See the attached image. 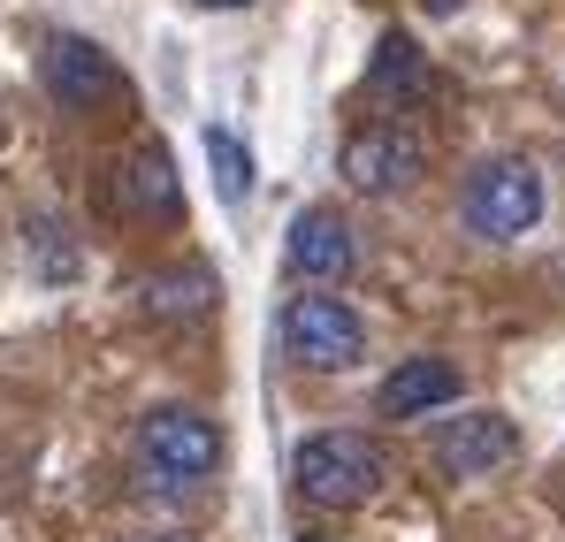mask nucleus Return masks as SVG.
Wrapping results in <instances>:
<instances>
[{
	"label": "nucleus",
	"mask_w": 565,
	"mask_h": 542,
	"mask_svg": "<svg viewBox=\"0 0 565 542\" xmlns=\"http://www.w3.org/2000/svg\"><path fill=\"white\" fill-rule=\"evenodd\" d=\"M282 268L298 275V283H313V290H329V283H344V275L360 268V245H352V222L337 214V206H306L290 230H282Z\"/></svg>",
	"instance_id": "7"
},
{
	"label": "nucleus",
	"mask_w": 565,
	"mask_h": 542,
	"mask_svg": "<svg viewBox=\"0 0 565 542\" xmlns=\"http://www.w3.org/2000/svg\"><path fill=\"white\" fill-rule=\"evenodd\" d=\"M428 85V54L405 39V31H382L375 39V62H367V92H382V99H405V92Z\"/></svg>",
	"instance_id": "13"
},
{
	"label": "nucleus",
	"mask_w": 565,
	"mask_h": 542,
	"mask_svg": "<svg viewBox=\"0 0 565 542\" xmlns=\"http://www.w3.org/2000/svg\"><path fill=\"white\" fill-rule=\"evenodd\" d=\"M512 458H520V428L504 413H459V421L436 428V466L451 481H481V474H497Z\"/></svg>",
	"instance_id": "8"
},
{
	"label": "nucleus",
	"mask_w": 565,
	"mask_h": 542,
	"mask_svg": "<svg viewBox=\"0 0 565 542\" xmlns=\"http://www.w3.org/2000/svg\"><path fill=\"white\" fill-rule=\"evenodd\" d=\"M23 268H31L39 290H70L85 275V245H77L70 214H46V206L23 214Z\"/></svg>",
	"instance_id": "11"
},
{
	"label": "nucleus",
	"mask_w": 565,
	"mask_h": 542,
	"mask_svg": "<svg viewBox=\"0 0 565 542\" xmlns=\"http://www.w3.org/2000/svg\"><path fill=\"white\" fill-rule=\"evenodd\" d=\"M0 146H8V123H0Z\"/></svg>",
	"instance_id": "17"
},
{
	"label": "nucleus",
	"mask_w": 565,
	"mask_h": 542,
	"mask_svg": "<svg viewBox=\"0 0 565 542\" xmlns=\"http://www.w3.org/2000/svg\"><path fill=\"white\" fill-rule=\"evenodd\" d=\"M138 306L153 313V321H199L206 306H214V275L206 268H161L138 283Z\"/></svg>",
	"instance_id": "12"
},
{
	"label": "nucleus",
	"mask_w": 565,
	"mask_h": 542,
	"mask_svg": "<svg viewBox=\"0 0 565 542\" xmlns=\"http://www.w3.org/2000/svg\"><path fill=\"white\" fill-rule=\"evenodd\" d=\"M39 85L54 92L70 115H115V107H130V77H122V62L85 39V31H54L46 46H39Z\"/></svg>",
	"instance_id": "4"
},
{
	"label": "nucleus",
	"mask_w": 565,
	"mask_h": 542,
	"mask_svg": "<svg viewBox=\"0 0 565 542\" xmlns=\"http://www.w3.org/2000/svg\"><path fill=\"white\" fill-rule=\"evenodd\" d=\"M282 352L313 374H344V366L367 360V321L352 298H329V290H306L282 306Z\"/></svg>",
	"instance_id": "5"
},
{
	"label": "nucleus",
	"mask_w": 565,
	"mask_h": 542,
	"mask_svg": "<svg viewBox=\"0 0 565 542\" xmlns=\"http://www.w3.org/2000/svg\"><path fill=\"white\" fill-rule=\"evenodd\" d=\"M290 481L306 504H329V512H360L375 504L382 481H390V451L360 428H321L290 451Z\"/></svg>",
	"instance_id": "1"
},
{
	"label": "nucleus",
	"mask_w": 565,
	"mask_h": 542,
	"mask_svg": "<svg viewBox=\"0 0 565 542\" xmlns=\"http://www.w3.org/2000/svg\"><path fill=\"white\" fill-rule=\"evenodd\" d=\"M138 466L153 489H199L222 466V428L199 405H153L138 421Z\"/></svg>",
	"instance_id": "3"
},
{
	"label": "nucleus",
	"mask_w": 565,
	"mask_h": 542,
	"mask_svg": "<svg viewBox=\"0 0 565 542\" xmlns=\"http://www.w3.org/2000/svg\"><path fill=\"white\" fill-rule=\"evenodd\" d=\"M459 366L436 360V352H420V360H397L390 374H382L375 390V413L382 421H420V413H444V405H459Z\"/></svg>",
	"instance_id": "10"
},
{
	"label": "nucleus",
	"mask_w": 565,
	"mask_h": 542,
	"mask_svg": "<svg viewBox=\"0 0 565 542\" xmlns=\"http://www.w3.org/2000/svg\"><path fill=\"white\" fill-rule=\"evenodd\" d=\"M199 8H253V0H199Z\"/></svg>",
	"instance_id": "16"
},
{
	"label": "nucleus",
	"mask_w": 565,
	"mask_h": 542,
	"mask_svg": "<svg viewBox=\"0 0 565 542\" xmlns=\"http://www.w3.org/2000/svg\"><path fill=\"white\" fill-rule=\"evenodd\" d=\"M206 169H214V191H222V206H245L253 199V153H245V138L237 130H222V123H206Z\"/></svg>",
	"instance_id": "14"
},
{
	"label": "nucleus",
	"mask_w": 565,
	"mask_h": 542,
	"mask_svg": "<svg viewBox=\"0 0 565 542\" xmlns=\"http://www.w3.org/2000/svg\"><path fill=\"white\" fill-rule=\"evenodd\" d=\"M298 542H321V535H298Z\"/></svg>",
	"instance_id": "18"
},
{
	"label": "nucleus",
	"mask_w": 565,
	"mask_h": 542,
	"mask_svg": "<svg viewBox=\"0 0 565 542\" xmlns=\"http://www.w3.org/2000/svg\"><path fill=\"white\" fill-rule=\"evenodd\" d=\"M459 8H467V0H428V15H459Z\"/></svg>",
	"instance_id": "15"
},
{
	"label": "nucleus",
	"mask_w": 565,
	"mask_h": 542,
	"mask_svg": "<svg viewBox=\"0 0 565 542\" xmlns=\"http://www.w3.org/2000/svg\"><path fill=\"white\" fill-rule=\"evenodd\" d=\"M115 206L138 214V222H177V214H184V177H177V161H169L161 138H146V146L115 169Z\"/></svg>",
	"instance_id": "9"
},
{
	"label": "nucleus",
	"mask_w": 565,
	"mask_h": 542,
	"mask_svg": "<svg viewBox=\"0 0 565 542\" xmlns=\"http://www.w3.org/2000/svg\"><path fill=\"white\" fill-rule=\"evenodd\" d=\"M161 542H169V535H161Z\"/></svg>",
	"instance_id": "19"
},
{
	"label": "nucleus",
	"mask_w": 565,
	"mask_h": 542,
	"mask_svg": "<svg viewBox=\"0 0 565 542\" xmlns=\"http://www.w3.org/2000/svg\"><path fill=\"white\" fill-rule=\"evenodd\" d=\"M551 191H543V169L527 153H489L473 161L467 191H459V222H467L481 245H520L535 222H543Z\"/></svg>",
	"instance_id": "2"
},
{
	"label": "nucleus",
	"mask_w": 565,
	"mask_h": 542,
	"mask_svg": "<svg viewBox=\"0 0 565 542\" xmlns=\"http://www.w3.org/2000/svg\"><path fill=\"white\" fill-rule=\"evenodd\" d=\"M420 138L405 130V123H367V130H352L344 138V153H337V177L352 183V191H367V199H397L405 183L420 177Z\"/></svg>",
	"instance_id": "6"
}]
</instances>
